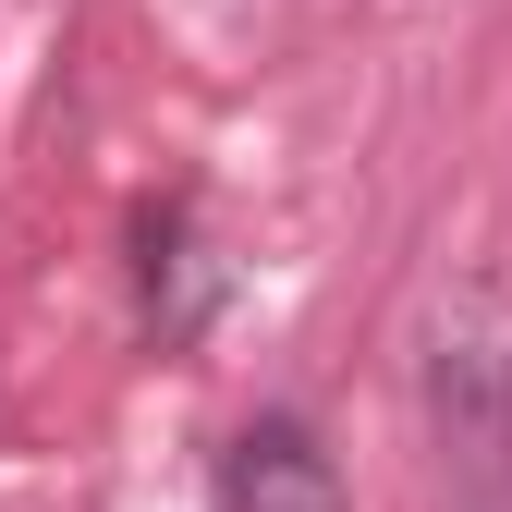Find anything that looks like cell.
Listing matches in <instances>:
<instances>
[{
  "label": "cell",
  "mask_w": 512,
  "mask_h": 512,
  "mask_svg": "<svg viewBox=\"0 0 512 512\" xmlns=\"http://www.w3.org/2000/svg\"><path fill=\"white\" fill-rule=\"evenodd\" d=\"M452 512H512V500H452Z\"/></svg>",
  "instance_id": "cell-4"
},
{
  "label": "cell",
  "mask_w": 512,
  "mask_h": 512,
  "mask_svg": "<svg viewBox=\"0 0 512 512\" xmlns=\"http://www.w3.org/2000/svg\"><path fill=\"white\" fill-rule=\"evenodd\" d=\"M415 415L452 500H512V281L464 269L415 317Z\"/></svg>",
  "instance_id": "cell-1"
},
{
  "label": "cell",
  "mask_w": 512,
  "mask_h": 512,
  "mask_svg": "<svg viewBox=\"0 0 512 512\" xmlns=\"http://www.w3.org/2000/svg\"><path fill=\"white\" fill-rule=\"evenodd\" d=\"M220 512H354L305 415H244L220 452Z\"/></svg>",
  "instance_id": "cell-2"
},
{
  "label": "cell",
  "mask_w": 512,
  "mask_h": 512,
  "mask_svg": "<svg viewBox=\"0 0 512 512\" xmlns=\"http://www.w3.org/2000/svg\"><path fill=\"white\" fill-rule=\"evenodd\" d=\"M208 305H220V256L196 244L183 208H159V220H147V330H159V342H196Z\"/></svg>",
  "instance_id": "cell-3"
}]
</instances>
